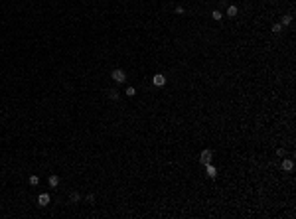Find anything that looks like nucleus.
Returning <instances> with one entry per match:
<instances>
[{"instance_id":"nucleus-16","label":"nucleus","mask_w":296,"mask_h":219,"mask_svg":"<svg viewBox=\"0 0 296 219\" xmlns=\"http://www.w3.org/2000/svg\"><path fill=\"white\" fill-rule=\"evenodd\" d=\"M87 201H91V203H93V201H95V195H93V193H89V195H87Z\"/></svg>"},{"instance_id":"nucleus-4","label":"nucleus","mask_w":296,"mask_h":219,"mask_svg":"<svg viewBox=\"0 0 296 219\" xmlns=\"http://www.w3.org/2000/svg\"><path fill=\"white\" fill-rule=\"evenodd\" d=\"M38 203H39L42 207H46L47 203H49V195H47V193H39V198H38Z\"/></svg>"},{"instance_id":"nucleus-6","label":"nucleus","mask_w":296,"mask_h":219,"mask_svg":"<svg viewBox=\"0 0 296 219\" xmlns=\"http://www.w3.org/2000/svg\"><path fill=\"white\" fill-rule=\"evenodd\" d=\"M205 168H207V176H209V178H215L217 176V170L211 166V164H205Z\"/></svg>"},{"instance_id":"nucleus-7","label":"nucleus","mask_w":296,"mask_h":219,"mask_svg":"<svg viewBox=\"0 0 296 219\" xmlns=\"http://www.w3.org/2000/svg\"><path fill=\"white\" fill-rule=\"evenodd\" d=\"M47 182H49V186H53V188H55V186H57V184H59V178H57V176H55V174H52V176L47 178Z\"/></svg>"},{"instance_id":"nucleus-11","label":"nucleus","mask_w":296,"mask_h":219,"mask_svg":"<svg viewBox=\"0 0 296 219\" xmlns=\"http://www.w3.org/2000/svg\"><path fill=\"white\" fill-rule=\"evenodd\" d=\"M211 18H213V20H221V12H219V10H213V12H211Z\"/></svg>"},{"instance_id":"nucleus-1","label":"nucleus","mask_w":296,"mask_h":219,"mask_svg":"<svg viewBox=\"0 0 296 219\" xmlns=\"http://www.w3.org/2000/svg\"><path fill=\"white\" fill-rule=\"evenodd\" d=\"M111 79L117 81V83H123V81L126 79V75H125V71H123V69H115V71L111 73Z\"/></svg>"},{"instance_id":"nucleus-2","label":"nucleus","mask_w":296,"mask_h":219,"mask_svg":"<svg viewBox=\"0 0 296 219\" xmlns=\"http://www.w3.org/2000/svg\"><path fill=\"white\" fill-rule=\"evenodd\" d=\"M211 158H213V154H211V150H204V152L199 154V162L201 164H211Z\"/></svg>"},{"instance_id":"nucleus-9","label":"nucleus","mask_w":296,"mask_h":219,"mask_svg":"<svg viewBox=\"0 0 296 219\" xmlns=\"http://www.w3.org/2000/svg\"><path fill=\"white\" fill-rule=\"evenodd\" d=\"M290 22H292V16H290V14H286V16H282V22H280V26H288Z\"/></svg>"},{"instance_id":"nucleus-15","label":"nucleus","mask_w":296,"mask_h":219,"mask_svg":"<svg viewBox=\"0 0 296 219\" xmlns=\"http://www.w3.org/2000/svg\"><path fill=\"white\" fill-rule=\"evenodd\" d=\"M79 199H81V198H79V193L73 192V193H71V201H79Z\"/></svg>"},{"instance_id":"nucleus-13","label":"nucleus","mask_w":296,"mask_h":219,"mask_svg":"<svg viewBox=\"0 0 296 219\" xmlns=\"http://www.w3.org/2000/svg\"><path fill=\"white\" fill-rule=\"evenodd\" d=\"M280 32H282V26H280V24H274V26H272V34H280Z\"/></svg>"},{"instance_id":"nucleus-8","label":"nucleus","mask_w":296,"mask_h":219,"mask_svg":"<svg viewBox=\"0 0 296 219\" xmlns=\"http://www.w3.org/2000/svg\"><path fill=\"white\" fill-rule=\"evenodd\" d=\"M227 16H229V18H235V16H237V6H229V8H227Z\"/></svg>"},{"instance_id":"nucleus-10","label":"nucleus","mask_w":296,"mask_h":219,"mask_svg":"<svg viewBox=\"0 0 296 219\" xmlns=\"http://www.w3.org/2000/svg\"><path fill=\"white\" fill-rule=\"evenodd\" d=\"M118 97H120V95H118V91H117V89H111V91H109V99H113V101H117Z\"/></svg>"},{"instance_id":"nucleus-5","label":"nucleus","mask_w":296,"mask_h":219,"mask_svg":"<svg viewBox=\"0 0 296 219\" xmlns=\"http://www.w3.org/2000/svg\"><path fill=\"white\" fill-rule=\"evenodd\" d=\"M292 168H294V162H292V160H288V158H284V160H282V170L290 172Z\"/></svg>"},{"instance_id":"nucleus-3","label":"nucleus","mask_w":296,"mask_h":219,"mask_svg":"<svg viewBox=\"0 0 296 219\" xmlns=\"http://www.w3.org/2000/svg\"><path fill=\"white\" fill-rule=\"evenodd\" d=\"M152 83H154L156 87H162L166 83V77H164V75H160V73H156V75L152 77Z\"/></svg>"},{"instance_id":"nucleus-14","label":"nucleus","mask_w":296,"mask_h":219,"mask_svg":"<svg viewBox=\"0 0 296 219\" xmlns=\"http://www.w3.org/2000/svg\"><path fill=\"white\" fill-rule=\"evenodd\" d=\"M134 93H136L134 87H128V89H126V97H134Z\"/></svg>"},{"instance_id":"nucleus-12","label":"nucleus","mask_w":296,"mask_h":219,"mask_svg":"<svg viewBox=\"0 0 296 219\" xmlns=\"http://www.w3.org/2000/svg\"><path fill=\"white\" fill-rule=\"evenodd\" d=\"M30 184H32V186H38L39 178H38V176H30Z\"/></svg>"}]
</instances>
